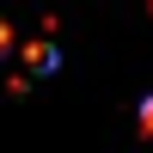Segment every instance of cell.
<instances>
[{
  "label": "cell",
  "mask_w": 153,
  "mask_h": 153,
  "mask_svg": "<svg viewBox=\"0 0 153 153\" xmlns=\"http://www.w3.org/2000/svg\"><path fill=\"white\" fill-rule=\"evenodd\" d=\"M0 49H6V25H0Z\"/></svg>",
  "instance_id": "6da1fadb"
}]
</instances>
